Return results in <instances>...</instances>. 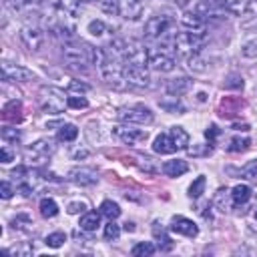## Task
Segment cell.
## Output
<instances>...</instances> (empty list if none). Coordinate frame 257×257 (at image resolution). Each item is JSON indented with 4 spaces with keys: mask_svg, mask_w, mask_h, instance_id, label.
Wrapping results in <instances>:
<instances>
[{
    "mask_svg": "<svg viewBox=\"0 0 257 257\" xmlns=\"http://www.w3.org/2000/svg\"><path fill=\"white\" fill-rule=\"evenodd\" d=\"M60 54H62V58H64V62H66V68L78 70V72H86V64H90V56H88L86 42L66 40V42H62Z\"/></svg>",
    "mask_w": 257,
    "mask_h": 257,
    "instance_id": "1",
    "label": "cell"
},
{
    "mask_svg": "<svg viewBox=\"0 0 257 257\" xmlns=\"http://www.w3.org/2000/svg\"><path fill=\"white\" fill-rule=\"evenodd\" d=\"M205 46V34H195V32H179L175 34L173 38V50L185 58L193 56V54H199Z\"/></svg>",
    "mask_w": 257,
    "mask_h": 257,
    "instance_id": "2",
    "label": "cell"
},
{
    "mask_svg": "<svg viewBox=\"0 0 257 257\" xmlns=\"http://www.w3.org/2000/svg\"><path fill=\"white\" fill-rule=\"evenodd\" d=\"M98 70H100V74H102V78H104V82H106L108 86H112V88H124V86H126L124 62L118 60L116 56H112L110 52H108L106 60L98 66Z\"/></svg>",
    "mask_w": 257,
    "mask_h": 257,
    "instance_id": "3",
    "label": "cell"
},
{
    "mask_svg": "<svg viewBox=\"0 0 257 257\" xmlns=\"http://www.w3.org/2000/svg\"><path fill=\"white\" fill-rule=\"evenodd\" d=\"M38 102L46 114H60L64 112V106H68L64 92L56 86H42L38 92Z\"/></svg>",
    "mask_w": 257,
    "mask_h": 257,
    "instance_id": "4",
    "label": "cell"
},
{
    "mask_svg": "<svg viewBox=\"0 0 257 257\" xmlns=\"http://www.w3.org/2000/svg\"><path fill=\"white\" fill-rule=\"evenodd\" d=\"M116 118L120 122H128V124H151L155 120V114L145 104H128V106H120L116 110Z\"/></svg>",
    "mask_w": 257,
    "mask_h": 257,
    "instance_id": "5",
    "label": "cell"
},
{
    "mask_svg": "<svg viewBox=\"0 0 257 257\" xmlns=\"http://www.w3.org/2000/svg\"><path fill=\"white\" fill-rule=\"evenodd\" d=\"M171 26H173V18L171 16H167V14L151 16L147 20V24H145V36L151 38V40H161L171 32Z\"/></svg>",
    "mask_w": 257,
    "mask_h": 257,
    "instance_id": "6",
    "label": "cell"
},
{
    "mask_svg": "<svg viewBox=\"0 0 257 257\" xmlns=\"http://www.w3.org/2000/svg\"><path fill=\"white\" fill-rule=\"evenodd\" d=\"M122 62H124V66H147L149 64V50L137 40H126Z\"/></svg>",
    "mask_w": 257,
    "mask_h": 257,
    "instance_id": "7",
    "label": "cell"
},
{
    "mask_svg": "<svg viewBox=\"0 0 257 257\" xmlns=\"http://www.w3.org/2000/svg\"><path fill=\"white\" fill-rule=\"evenodd\" d=\"M112 135H114L120 143H124V145H139V143H145L147 137H149L147 131L135 128V126L128 124V122H122V124L112 126Z\"/></svg>",
    "mask_w": 257,
    "mask_h": 257,
    "instance_id": "8",
    "label": "cell"
},
{
    "mask_svg": "<svg viewBox=\"0 0 257 257\" xmlns=\"http://www.w3.org/2000/svg\"><path fill=\"white\" fill-rule=\"evenodd\" d=\"M20 42L24 44L26 50L38 52L42 48V42H44V32L36 24H26L20 28Z\"/></svg>",
    "mask_w": 257,
    "mask_h": 257,
    "instance_id": "9",
    "label": "cell"
},
{
    "mask_svg": "<svg viewBox=\"0 0 257 257\" xmlns=\"http://www.w3.org/2000/svg\"><path fill=\"white\" fill-rule=\"evenodd\" d=\"M2 80L4 82H30L34 80V72L12 62H2Z\"/></svg>",
    "mask_w": 257,
    "mask_h": 257,
    "instance_id": "10",
    "label": "cell"
},
{
    "mask_svg": "<svg viewBox=\"0 0 257 257\" xmlns=\"http://www.w3.org/2000/svg\"><path fill=\"white\" fill-rule=\"evenodd\" d=\"M124 78H126V84L135 88L151 86V74L147 72L145 66H124Z\"/></svg>",
    "mask_w": 257,
    "mask_h": 257,
    "instance_id": "11",
    "label": "cell"
},
{
    "mask_svg": "<svg viewBox=\"0 0 257 257\" xmlns=\"http://www.w3.org/2000/svg\"><path fill=\"white\" fill-rule=\"evenodd\" d=\"M68 179L78 187H90L98 181V173L90 167H74L68 171Z\"/></svg>",
    "mask_w": 257,
    "mask_h": 257,
    "instance_id": "12",
    "label": "cell"
},
{
    "mask_svg": "<svg viewBox=\"0 0 257 257\" xmlns=\"http://www.w3.org/2000/svg\"><path fill=\"white\" fill-rule=\"evenodd\" d=\"M145 10V2L143 0H118V16H122L124 20H139L143 16Z\"/></svg>",
    "mask_w": 257,
    "mask_h": 257,
    "instance_id": "13",
    "label": "cell"
},
{
    "mask_svg": "<svg viewBox=\"0 0 257 257\" xmlns=\"http://www.w3.org/2000/svg\"><path fill=\"white\" fill-rule=\"evenodd\" d=\"M171 231L173 233H177V235H185V237H197V233H199V227L191 221V219H187V217H183V215H175L173 219H171Z\"/></svg>",
    "mask_w": 257,
    "mask_h": 257,
    "instance_id": "14",
    "label": "cell"
},
{
    "mask_svg": "<svg viewBox=\"0 0 257 257\" xmlns=\"http://www.w3.org/2000/svg\"><path fill=\"white\" fill-rule=\"evenodd\" d=\"M149 66L157 72H171L175 68V58L169 56L167 52L159 50V52H151L149 54Z\"/></svg>",
    "mask_w": 257,
    "mask_h": 257,
    "instance_id": "15",
    "label": "cell"
},
{
    "mask_svg": "<svg viewBox=\"0 0 257 257\" xmlns=\"http://www.w3.org/2000/svg\"><path fill=\"white\" fill-rule=\"evenodd\" d=\"M181 26L189 32H195V34H205V30H207L205 18H201L197 12H185L181 16Z\"/></svg>",
    "mask_w": 257,
    "mask_h": 257,
    "instance_id": "16",
    "label": "cell"
},
{
    "mask_svg": "<svg viewBox=\"0 0 257 257\" xmlns=\"http://www.w3.org/2000/svg\"><path fill=\"white\" fill-rule=\"evenodd\" d=\"M195 12L201 18H223V8L215 0H199L195 4Z\"/></svg>",
    "mask_w": 257,
    "mask_h": 257,
    "instance_id": "17",
    "label": "cell"
},
{
    "mask_svg": "<svg viewBox=\"0 0 257 257\" xmlns=\"http://www.w3.org/2000/svg\"><path fill=\"white\" fill-rule=\"evenodd\" d=\"M165 88H167V94H171V96H183L193 88V80L189 76H179V78L169 80Z\"/></svg>",
    "mask_w": 257,
    "mask_h": 257,
    "instance_id": "18",
    "label": "cell"
},
{
    "mask_svg": "<svg viewBox=\"0 0 257 257\" xmlns=\"http://www.w3.org/2000/svg\"><path fill=\"white\" fill-rule=\"evenodd\" d=\"M153 151L159 153V155H171V153H175L179 149H177V145L173 143V139H171V135L167 131V133L157 135V139L153 141Z\"/></svg>",
    "mask_w": 257,
    "mask_h": 257,
    "instance_id": "19",
    "label": "cell"
},
{
    "mask_svg": "<svg viewBox=\"0 0 257 257\" xmlns=\"http://www.w3.org/2000/svg\"><path fill=\"white\" fill-rule=\"evenodd\" d=\"M56 151V145L52 139H38L32 147H30V155L36 159H48L52 153Z\"/></svg>",
    "mask_w": 257,
    "mask_h": 257,
    "instance_id": "20",
    "label": "cell"
},
{
    "mask_svg": "<svg viewBox=\"0 0 257 257\" xmlns=\"http://www.w3.org/2000/svg\"><path fill=\"white\" fill-rule=\"evenodd\" d=\"M187 169H189L187 161H181V159L165 161V163H163V167H161V171H163L167 177H181V175H185V173H187Z\"/></svg>",
    "mask_w": 257,
    "mask_h": 257,
    "instance_id": "21",
    "label": "cell"
},
{
    "mask_svg": "<svg viewBox=\"0 0 257 257\" xmlns=\"http://www.w3.org/2000/svg\"><path fill=\"white\" fill-rule=\"evenodd\" d=\"M225 12L237 14V16H247V4L249 0H215Z\"/></svg>",
    "mask_w": 257,
    "mask_h": 257,
    "instance_id": "22",
    "label": "cell"
},
{
    "mask_svg": "<svg viewBox=\"0 0 257 257\" xmlns=\"http://www.w3.org/2000/svg\"><path fill=\"white\" fill-rule=\"evenodd\" d=\"M80 229L82 231H86V233H92V231H96L98 229V225H100V211L96 213V211H84L82 215H80Z\"/></svg>",
    "mask_w": 257,
    "mask_h": 257,
    "instance_id": "23",
    "label": "cell"
},
{
    "mask_svg": "<svg viewBox=\"0 0 257 257\" xmlns=\"http://www.w3.org/2000/svg\"><path fill=\"white\" fill-rule=\"evenodd\" d=\"M169 135H171V139H173V143L177 145V149L179 151H185V149H189V133L183 128V126H171L169 128Z\"/></svg>",
    "mask_w": 257,
    "mask_h": 257,
    "instance_id": "24",
    "label": "cell"
},
{
    "mask_svg": "<svg viewBox=\"0 0 257 257\" xmlns=\"http://www.w3.org/2000/svg\"><path fill=\"white\" fill-rule=\"evenodd\" d=\"M231 203H233V201H231V191L225 189V187H221V189L215 193V197H213V207H217V211H221V213L229 211Z\"/></svg>",
    "mask_w": 257,
    "mask_h": 257,
    "instance_id": "25",
    "label": "cell"
},
{
    "mask_svg": "<svg viewBox=\"0 0 257 257\" xmlns=\"http://www.w3.org/2000/svg\"><path fill=\"white\" fill-rule=\"evenodd\" d=\"M251 199V187L249 185H235L233 189H231V201H233V205H245L247 201Z\"/></svg>",
    "mask_w": 257,
    "mask_h": 257,
    "instance_id": "26",
    "label": "cell"
},
{
    "mask_svg": "<svg viewBox=\"0 0 257 257\" xmlns=\"http://www.w3.org/2000/svg\"><path fill=\"white\" fill-rule=\"evenodd\" d=\"M78 4H80V0H58L56 2V10H58L60 16L70 18V16L78 14Z\"/></svg>",
    "mask_w": 257,
    "mask_h": 257,
    "instance_id": "27",
    "label": "cell"
},
{
    "mask_svg": "<svg viewBox=\"0 0 257 257\" xmlns=\"http://www.w3.org/2000/svg\"><path fill=\"white\" fill-rule=\"evenodd\" d=\"M241 56L243 58H257V32L247 36L241 44Z\"/></svg>",
    "mask_w": 257,
    "mask_h": 257,
    "instance_id": "28",
    "label": "cell"
},
{
    "mask_svg": "<svg viewBox=\"0 0 257 257\" xmlns=\"http://www.w3.org/2000/svg\"><path fill=\"white\" fill-rule=\"evenodd\" d=\"M159 106L163 108V110H167V112H185V106H183V102L179 100V96H167V98H163V100H159Z\"/></svg>",
    "mask_w": 257,
    "mask_h": 257,
    "instance_id": "29",
    "label": "cell"
},
{
    "mask_svg": "<svg viewBox=\"0 0 257 257\" xmlns=\"http://www.w3.org/2000/svg\"><path fill=\"white\" fill-rule=\"evenodd\" d=\"M38 209H40V215H42L44 219H52V217L58 215V205H56V201L50 199V197H44V199L40 201Z\"/></svg>",
    "mask_w": 257,
    "mask_h": 257,
    "instance_id": "30",
    "label": "cell"
},
{
    "mask_svg": "<svg viewBox=\"0 0 257 257\" xmlns=\"http://www.w3.org/2000/svg\"><path fill=\"white\" fill-rule=\"evenodd\" d=\"M100 215L106 217V219H116V217L120 215L118 203H114V201H110V199L102 201V203H100Z\"/></svg>",
    "mask_w": 257,
    "mask_h": 257,
    "instance_id": "31",
    "label": "cell"
},
{
    "mask_svg": "<svg viewBox=\"0 0 257 257\" xmlns=\"http://www.w3.org/2000/svg\"><path fill=\"white\" fill-rule=\"evenodd\" d=\"M78 137V128L72 124V122H66V124H60L58 128V141H64V143H70Z\"/></svg>",
    "mask_w": 257,
    "mask_h": 257,
    "instance_id": "32",
    "label": "cell"
},
{
    "mask_svg": "<svg viewBox=\"0 0 257 257\" xmlns=\"http://www.w3.org/2000/svg\"><path fill=\"white\" fill-rule=\"evenodd\" d=\"M157 251V247L151 243V241H141V243H137L133 249H131V253L135 255V257H149V255H153Z\"/></svg>",
    "mask_w": 257,
    "mask_h": 257,
    "instance_id": "33",
    "label": "cell"
},
{
    "mask_svg": "<svg viewBox=\"0 0 257 257\" xmlns=\"http://www.w3.org/2000/svg\"><path fill=\"white\" fill-rule=\"evenodd\" d=\"M187 66H189V70H193V72H205L207 70V60L201 56V52L199 54H193V56H189L187 58Z\"/></svg>",
    "mask_w": 257,
    "mask_h": 257,
    "instance_id": "34",
    "label": "cell"
},
{
    "mask_svg": "<svg viewBox=\"0 0 257 257\" xmlns=\"http://www.w3.org/2000/svg\"><path fill=\"white\" fill-rule=\"evenodd\" d=\"M205 185H207V179H205L203 175H199V177L191 183V187H189V197H191V199H199V197L205 193Z\"/></svg>",
    "mask_w": 257,
    "mask_h": 257,
    "instance_id": "35",
    "label": "cell"
},
{
    "mask_svg": "<svg viewBox=\"0 0 257 257\" xmlns=\"http://www.w3.org/2000/svg\"><path fill=\"white\" fill-rule=\"evenodd\" d=\"M64 241H66V233H64V231L48 233V235H46V239H44V243H46L48 247H52V249L62 247V245H64Z\"/></svg>",
    "mask_w": 257,
    "mask_h": 257,
    "instance_id": "36",
    "label": "cell"
},
{
    "mask_svg": "<svg viewBox=\"0 0 257 257\" xmlns=\"http://www.w3.org/2000/svg\"><path fill=\"white\" fill-rule=\"evenodd\" d=\"M0 135H2L4 143H20V139H22V133L16 126H4Z\"/></svg>",
    "mask_w": 257,
    "mask_h": 257,
    "instance_id": "37",
    "label": "cell"
},
{
    "mask_svg": "<svg viewBox=\"0 0 257 257\" xmlns=\"http://www.w3.org/2000/svg\"><path fill=\"white\" fill-rule=\"evenodd\" d=\"M120 235V225L114 223V219H108V223L104 225V239L106 241H116Z\"/></svg>",
    "mask_w": 257,
    "mask_h": 257,
    "instance_id": "38",
    "label": "cell"
},
{
    "mask_svg": "<svg viewBox=\"0 0 257 257\" xmlns=\"http://www.w3.org/2000/svg\"><path fill=\"white\" fill-rule=\"evenodd\" d=\"M249 145H251V141H249V139H239V137H235V139H231V141H229L227 151H231V153H241V151H247V149H249Z\"/></svg>",
    "mask_w": 257,
    "mask_h": 257,
    "instance_id": "39",
    "label": "cell"
},
{
    "mask_svg": "<svg viewBox=\"0 0 257 257\" xmlns=\"http://www.w3.org/2000/svg\"><path fill=\"white\" fill-rule=\"evenodd\" d=\"M86 28H88V32H90L92 36H102L104 32H108V26H106L102 20H98V18H96V20H90Z\"/></svg>",
    "mask_w": 257,
    "mask_h": 257,
    "instance_id": "40",
    "label": "cell"
},
{
    "mask_svg": "<svg viewBox=\"0 0 257 257\" xmlns=\"http://www.w3.org/2000/svg\"><path fill=\"white\" fill-rule=\"evenodd\" d=\"M66 104L70 108H86L88 106V100L82 94H72V96H66Z\"/></svg>",
    "mask_w": 257,
    "mask_h": 257,
    "instance_id": "41",
    "label": "cell"
},
{
    "mask_svg": "<svg viewBox=\"0 0 257 257\" xmlns=\"http://www.w3.org/2000/svg\"><path fill=\"white\" fill-rule=\"evenodd\" d=\"M153 233H155V237L159 239V245L163 243V249H171V247H173V243H171V239L165 235L163 227H161V231H159V223H153Z\"/></svg>",
    "mask_w": 257,
    "mask_h": 257,
    "instance_id": "42",
    "label": "cell"
},
{
    "mask_svg": "<svg viewBox=\"0 0 257 257\" xmlns=\"http://www.w3.org/2000/svg\"><path fill=\"white\" fill-rule=\"evenodd\" d=\"M88 90H90V86L86 82H82V80H70V84H68V92L70 94H84Z\"/></svg>",
    "mask_w": 257,
    "mask_h": 257,
    "instance_id": "43",
    "label": "cell"
},
{
    "mask_svg": "<svg viewBox=\"0 0 257 257\" xmlns=\"http://www.w3.org/2000/svg\"><path fill=\"white\" fill-rule=\"evenodd\" d=\"M241 175H243L245 179H257V159H253V161H249L247 165H243Z\"/></svg>",
    "mask_w": 257,
    "mask_h": 257,
    "instance_id": "44",
    "label": "cell"
},
{
    "mask_svg": "<svg viewBox=\"0 0 257 257\" xmlns=\"http://www.w3.org/2000/svg\"><path fill=\"white\" fill-rule=\"evenodd\" d=\"M100 10L102 12H108V14H118V0H100L98 2Z\"/></svg>",
    "mask_w": 257,
    "mask_h": 257,
    "instance_id": "45",
    "label": "cell"
},
{
    "mask_svg": "<svg viewBox=\"0 0 257 257\" xmlns=\"http://www.w3.org/2000/svg\"><path fill=\"white\" fill-rule=\"evenodd\" d=\"M66 211H68L70 215H80V213L86 211V203H84V201H72V203H68Z\"/></svg>",
    "mask_w": 257,
    "mask_h": 257,
    "instance_id": "46",
    "label": "cell"
},
{
    "mask_svg": "<svg viewBox=\"0 0 257 257\" xmlns=\"http://www.w3.org/2000/svg\"><path fill=\"white\" fill-rule=\"evenodd\" d=\"M20 100H10L6 106H4V114L8 116V118H12L14 116V112H20Z\"/></svg>",
    "mask_w": 257,
    "mask_h": 257,
    "instance_id": "47",
    "label": "cell"
},
{
    "mask_svg": "<svg viewBox=\"0 0 257 257\" xmlns=\"http://www.w3.org/2000/svg\"><path fill=\"white\" fill-rule=\"evenodd\" d=\"M14 159H16V153H12V151H10V149L4 145V147L0 149V161H2L4 165H8V163H12Z\"/></svg>",
    "mask_w": 257,
    "mask_h": 257,
    "instance_id": "48",
    "label": "cell"
},
{
    "mask_svg": "<svg viewBox=\"0 0 257 257\" xmlns=\"http://www.w3.org/2000/svg\"><path fill=\"white\" fill-rule=\"evenodd\" d=\"M12 195H14V187H12V183L2 181V183H0V197H2V199H10Z\"/></svg>",
    "mask_w": 257,
    "mask_h": 257,
    "instance_id": "49",
    "label": "cell"
},
{
    "mask_svg": "<svg viewBox=\"0 0 257 257\" xmlns=\"http://www.w3.org/2000/svg\"><path fill=\"white\" fill-rule=\"evenodd\" d=\"M225 86H227V88H243V78H241L239 74H231V76L227 78Z\"/></svg>",
    "mask_w": 257,
    "mask_h": 257,
    "instance_id": "50",
    "label": "cell"
},
{
    "mask_svg": "<svg viewBox=\"0 0 257 257\" xmlns=\"http://www.w3.org/2000/svg\"><path fill=\"white\" fill-rule=\"evenodd\" d=\"M217 135H219V128H217L215 124H211V126L205 131V137H207L209 141H215V137H217Z\"/></svg>",
    "mask_w": 257,
    "mask_h": 257,
    "instance_id": "51",
    "label": "cell"
},
{
    "mask_svg": "<svg viewBox=\"0 0 257 257\" xmlns=\"http://www.w3.org/2000/svg\"><path fill=\"white\" fill-rule=\"evenodd\" d=\"M86 157H88V151H86V149H82V151H80V149L74 151V159H86Z\"/></svg>",
    "mask_w": 257,
    "mask_h": 257,
    "instance_id": "52",
    "label": "cell"
},
{
    "mask_svg": "<svg viewBox=\"0 0 257 257\" xmlns=\"http://www.w3.org/2000/svg\"><path fill=\"white\" fill-rule=\"evenodd\" d=\"M173 2H175V4H177V6H181V8H183V6H187V4H189V0H173Z\"/></svg>",
    "mask_w": 257,
    "mask_h": 257,
    "instance_id": "53",
    "label": "cell"
},
{
    "mask_svg": "<svg viewBox=\"0 0 257 257\" xmlns=\"http://www.w3.org/2000/svg\"><path fill=\"white\" fill-rule=\"evenodd\" d=\"M124 229H126V231H135V225H133V223H124Z\"/></svg>",
    "mask_w": 257,
    "mask_h": 257,
    "instance_id": "54",
    "label": "cell"
},
{
    "mask_svg": "<svg viewBox=\"0 0 257 257\" xmlns=\"http://www.w3.org/2000/svg\"><path fill=\"white\" fill-rule=\"evenodd\" d=\"M82 2H100V0H82Z\"/></svg>",
    "mask_w": 257,
    "mask_h": 257,
    "instance_id": "55",
    "label": "cell"
},
{
    "mask_svg": "<svg viewBox=\"0 0 257 257\" xmlns=\"http://www.w3.org/2000/svg\"><path fill=\"white\" fill-rule=\"evenodd\" d=\"M253 217H255V221H257V209H255V213H253Z\"/></svg>",
    "mask_w": 257,
    "mask_h": 257,
    "instance_id": "56",
    "label": "cell"
},
{
    "mask_svg": "<svg viewBox=\"0 0 257 257\" xmlns=\"http://www.w3.org/2000/svg\"><path fill=\"white\" fill-rule=\"evenodd\" d=\"M38 2H42V0H38Z\"/></svg>",
    "mask_w": 257,
    "mask_h": 257,
    "instance_id": "57",
    "label": "cell"
}]
</instances>
